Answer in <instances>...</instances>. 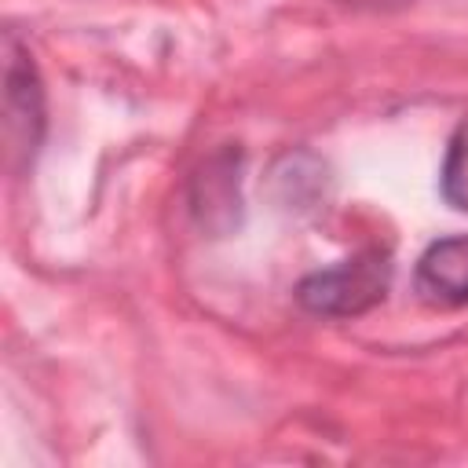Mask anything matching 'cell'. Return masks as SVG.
Segmentation results:
<instances>
[{"instance_id": "obj_1", "label": "cell", "mask_w": 468, "mask_h": 468, "mask_svg": "<svg viewBox=\"0 0 468 468\" xmlns=\"http://www.w3.org/2000/svg\"><path fill=\"white\" fill-rule=\"evenodd\" d=\"M391 263L380 252H362L355 260H344L329 271H314L296 285V300L311 314L325 318H351L369 307H377L388 292Z\"/></svg>"}, {"instance_id": "obj_2", "label": "cell", "mask_w": 468, "mask_h": 468, "mask_svg": "<svg viewBox=\"0 0 468 468\" xmlns=\"http://www.w3.org/2000/svg\"><path fill=\"white\" fill-rule=\"evenodd\" d=\"M4 132L11 154L22 157H33L44 132V91L29 55L15 44V37H7L4 48Z\"/></svg>"}, {"instance_id": "obj_3", "label": "cell", "mask_w": 468, "mask_h": 468, "mask_svg": "<svg viewBox=\"0 0 468 468\" xmlns=\"http://www.w3.org/2000/svg\"><path fill=\"white\" fill-rule=\"evenodd\" d=\"M417 292L428 303L442 307L468 303V234H453L428 245L417 263Z\"/></svg>"}, {"instance_id": "obj_4", "label": "cell", "mask_w": 468, "mask_h": 468, "mask_svg": "<svg viewBox=\"0 0 468 468\" xmlns=\"http://www.w3.org/2000/svg\"><path fill=\"white\" fill-rule=\"evenodd\" d=\"M442 197L468 212V124H461L446 146V161H442Z\"/></svg>"}, {"instance_id": "obj_5", "label": "cell", "mask_w": 468, "mask_h": 468, "mask_svg": "<svg viewBox=\"0 0 468 468\" xmlns=\"http://www.w3.org/2000/svg\"><path fill=\"white\" fill-rule=\"evenodd\" d=\"M344 4H358V7L380 11V7H402V4H410V0H344Z\"/></svg>"}]
</instances>
